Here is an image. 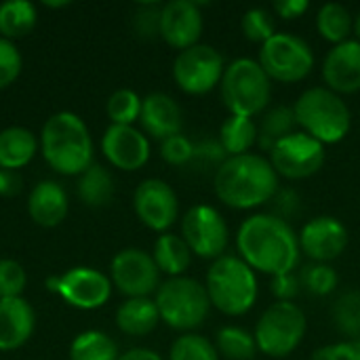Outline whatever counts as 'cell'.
Returning <instances> with one entry per match:
<instances>
[{"label":"cell","instance_id":"obj_30","mask_svg":"<svg viewBox=\"0 0 360 360\" xmlns=\"http://www.w3.org/2000/svg\"><path fill=\"white\" fill-rule=\"evenodd\" d=\"M219 143L228 156L249 154L257 146V122H255V118L228 116L219 127Z\"/></svg>","mask_w":360,"mask_h":360},{"label":"cell","instance_id":"obj_48","mask_svg":"<svg viewBox=\"0 0 360 360\" xmlns=\"http://www.w3.org/2000/svg\"><path fill=\"white\" fill-rule=\"evenodd\" d=\"M118 360H165L156 350H150V348H131L127 352L120 354Z\"/></svg>","mask_w":360,"mask_h":360},{"label":"cell","instance_id":"obj_9","mask_svg":"<svg viewBox=\"0 0 360 360\" xmlns=\"http://www.w3.org/2000/svg\"><path fill=\"white\" fill-rule=\"evenodd\" d=\"M259 65L272 82L295 84L314 70V51L310 42L291 32H276L259 46Z\"/></svg>","mask_w":360,"mask_h":360},{"label":"cell","instance_id":"obj_17","mask_svg":"<svg viewBox=\"0 0 360 360\" xmlns=\"http://www.w3.org/2000/svg\"><path fill=\"white\" fill-rule=\"evenodd\" d=\"M205 30L202 8L194 0H171L160 11V38L175 51H186L200 42Z\"/></svg>","mask_w":360,"mask_h":360},{"label":"cell","instance_id":"obj_26","mask_svg":"<svg viewBox=\"0 0 360 360\" xmlns=\"http://www.w3.org/2000/svg\"><path fill=\"white\" fill-rule=\"evenodd\" d=\"M297 131V120L291 105H274L262 114L257 124V146L264 152H270L281 139Z\"/></svg>","mask_w":360,"mask_h":360},{"label":"cell","instance_id":"obj_46","mask_svg":"<svg viewBox=\"0 0 360 360\" xmlns=\"http://www.w3.org/2000/svg\"><path fill=\"white\" fill-rule=\"evenodd\" d=\"M308 8H310V2H308V0H278V2H274V6H272L274 15H278V17L285 19V21L304 17Z\"/></svg>","mask_w":360,"mask_h":360},{"label":"cell","instance_id":"obj_5","mask_svg":"<svg viewBox=\"0 0 360 360\" xmlns=\"http://www.w3.org/2000/svg\"><path fill=\"white\" fill-rule=\"evenodd\" d=\"M205 287L211 306L232 319L249 314L259 297L257 274L238 255L230 253L211 262Z\"/></svg>","mask_w":360,"mask_h":360},{"label":"cell","instance_id":"obj_2","mask_svg":"<svg viewBox=\"0 0 360 360\" xmlns=\"http://www.w3.org/2000/svg\"><path fill=\"white\" fill-rule=\"evenodd\" d=\"M281 190V177L264 154L228 156L213 175V192L219 202L236 211L270 205Z\"/></svg>","mask_w":360,"mask_h":360},{"label":"cell","instance_id":"obj_33","mask_svg":"<svg viewBox=\"0 0 360 360\" xmlns=\"http://www.w3.org/2000/svg\"><path fill=\"white\" fill-rule=\"evenodd\" d=\"M333 323L338 331L352 342H360V293L346 291L333 304Z\"/></svg>","mask_w":360,"mask_h":360},{"label":"cell","instance_id":"obj_20","mask_svg":"<svg viewBox=\"0 0 360 360\" xmlns=\"http://www.w3.org/2000/svg\"><path fill=\"white\" fill-rule=\"evenodd\" d=\"M141 131L158 141L179 135L184 127V114L179 103L167 93H150L141 101Z\"/></svg>","mask_w":360,"mask_h":360},{"label":"cell","instance_id":"obj_3","mask_svg":"<svg viewBox=\"0 0 360 360\" xmlns=\"http://www.w3.org/2000/svg\"><path fill=\"white\" fill-rule=\"evenodd\" d=\"M38 143L46 165L59 175H82L93 165V137L76 112L63 110L49 116Z\"/></svg>","mask_w":360,"mask_h":360},{"label":"cell","instance_id":"obj_16","mask_svg":"<svg viewBox=\"0 0 360 360\" xmlns=\"http://www.w3.org/2000/svg\"><path fill=\"white\" fill-rule=\"evenodd\" d=\"M300 251L312 264H331L348 247V228L333 215H316L297 232Z\"/></svg>","mask_w":360,"mask_h":360},{"label":"cell","instance_id":"obj_45","mask_svg":"<svg viewBox=\"0 0 360 360\" xmlns=\"http://www.w3.org/2000/svg\"><path fill=\"white\" fill-rule=\"evenodd\" d=\"M272 205H274V215L289 221V217L300 211V196L293 190H278Z\"/></svg>","mask_w":360,"mask_h":360},{"label":"cell","instance_id":"obj_29","mask_svg":"<svg viewBox=\"0 0 360 360\" xmlns=\"http://www.w3.org/2000/svg\"><path fill=\"white\" fill-rule=\"evenodd\" d=\"M316 32L323 40L335 44H342L350 40L354 34V17L352 13L340 4V2H327L316 13Z\"/></svg>","mask_w":360,"mask_h":360},{"label":"cell","instance_id":"obj_15","mask_svg":"<svg viewBox=\"0 0 360 360\" xmlns=\"http://www.w3.org/2000/svg\"><path fill=\"white\" fill-rule=\"evenodd\" d=\"M133 211L148 230L165 234L179 219V198L165 179L150 177L135 188Z\"/></svg>","mask_w":360,"mask_h":360},{"label":"cell","instance_id":"obj_6","mask_svg":"<svg viewBox=\"0 0 360 360\" xmlns=\"http://www.w3.org/2000/svg\"><path fill=\"white\" fill-rule=\"evenodd\" d=\"M219 91L224 108L230 112V116L255 118L270 105L272 80L257 59L238 57L226 65Z\"/></svg>","mask_w":360,"mask_h":360},{"label":"cell","instance_id":"obj_41","mask_svg":"<svg viewBox=\"0 0 360 360\" xmlns=\"http://www.w3.org/2000/svg\"><path fill=\"white\" fill-rule=\"evenodd\" d=\"M160 11L162 4L158 2H143L133 13V30L141 38H156L160 36Z\"/></svg>","mask_w":360,"mask_h":360},{"label":"cell","instance_id":"obj_44","mask_svg":"<svg viewBox=\"0 0 360 360\" xmlns=\"http://www.w3.org/2000/svg\"><path fill=\"white\" fill-rule=\"evenodd\" d=\"M226 158H228V154H226V150L221 148L219 139H209V141L196 143L194 160H202V162L215 165V171H217V167H219Z\"/></svg>","mask_w":360,"mask_h":360},{"label":"cell","instance_id":"obj_7","mask_svg":"<svg viewBox=\"0 0 360 360\" xmlns=\"http://www.w3.org/2000/svg\"><path fill=\"white\" fill-rule=\"evenodd\" d=\"M154 302L160 314V323L173 331H179L181 335L194 333L198 327H202L213 308L207 287L192 276L167 278L158 287Z\"/></svg>","mask_w":360,"mask_h":360},{"label":"cell","instance_id":"obj_10","mask_svg":"<svg viewBox=\"0 0 360 360\" xmlns=\"http://www.w3.org/2000/svg\"><path fill=\"white\" fill-rule=\"evenodd\" d=\"M224 55L211 44H194L179 51L173 61V80L186 95H207L221 84L226 72Z\"/></svg>","mask_w":360,"mask_h":360},{"label":"cell","instance_id":"obj_34","mask_svg":"<svg viewBox=\"0 0 360 360\" xmlns=\"http://www.w3.org/2000/svg\"><path fill=\"white\" fill-rule=\"evenodd\" d=\"M141 97L131 89H118L108 97L105 112L112 124L122 127H135V122L141 116Z\"/></svg>","mask_w":360,"mask_h":360},{"label":"cell","instance_id":"obj_23","mask_svg":"<svg viewBox=\"0 0 360 360\" xmlns=\"http://www.w3.org/2000/svg\"><path fill=\"white\" fill-rule=\"evenodd\" d=\"M160 323L156 302L152 297H131L124 300L116 310V327L129 338L150 335Z\"/></svg>","mask_w":360,"mask_h":360},{"label":"cell","instance_id":"obj_50","mask_svg":"<svg viewBox=\"0 0 360 360\" xmlns=\"http://www.w3.org/2000/svg\"><path fill=\"white\" fill-rule=\"evenodd\" d=\"M354 36H356V40L360 42V13L354 17Z\"/></svg>","mask_w":360,"mask_h":360},{"label":"cell","instance_id":"obj_13","mask_svg":"<svg viewBox=\"0 0 360 360\" xmlns=\"http://www.w3.org/2000/svg\"><path fill=\"white\" fill-rule=\"evenodd\" d=\"M112 289L114 285L110 276L89 266H76L61 276L46 278V291L57 293L76 310L103 308L112 297Z\"/></svg>","mask_w":360,"mask_h":360},{"label":"cell","instance_id":"obj_42","mask_svg":"<svg viewBox=\"0 0 360 360\" xmlns=\"http://www.w3.org/2000/svg\"><path fill=\"white\" fill-rule=\"evenodd\" d=\"M308 360H360V342L344 340L316 348Z\"/></svg>","mask_w":360,"mask_h":360},{"label":"cell","instance_id":"obj_12","mask_svg":"<svg viewBox=\"0 0 360 360\" xmlns=\"http://www.w3.org/2000/svg\"><path fill=\"white\" fill-rule=\"evenodd\" d=\"M268 160L272 162L278 177L289 181H302L316 175L327 162V148L314 137L295 131L289 137L281 139L270 152Z\"/></svg>","mask_w":360,"mask_h":360},{"label":"cell","instance_id":"obj_14","mask_svg":"<svg viewBox=\"0 0 360 360\" xmlns=\"http://www.w3.org/2000/svg\"><path fill=\"white\" fill-rule=\"evenodd\" d=\"M110 281L127 300L131 297H150L156 295L160 281V270L152 257V253L127 247L118 251L110 262Z\"/></svg>","mask_w":360,"mask_h":360},{"label":"cell","instance_id":"obj_24","mask_svg":"<svg viewBox=\"0 0 360 360\" xmlns=\"http://www.w3.org/2000/svg\"><path fill=\"white\" fill-rule=\"evenodd\" d=\"M40 143L36 135L25 127H6L0 131V169L19 171L27 167Z\"/></svg>","mask_w":360,"mask_h":360},{"label":"cell","instance_id":"obj_31","mask_svg":"<svg viewBox=\"0 0 360 360\" xmlns=\"http://www.w3.org/2000/svg\"><path fill=\"white\" fill-rule=\"evenodd\" d=\"M118 344L103 331L89 329L78 333L70 344V360H118Z\"/></svg>","mask_w":360,"mask_h":360},{"label":"cell","instance_id":"obj_38","mask_svg":"<svg viewBox=\"0 0 360 360\" xmlns=\"http://www.w3.org/2000/svg\"><path fill=\"white\" fill-rule=\"evenodd\" d=\"M27 285L25 268L15 259H0V300L21 297Z\"/></svg>","mask_w":360,"mask_h":360},{"label":"cell","instance_id":"obj_1","mask_svg":"<svg viewBox=\"0 0 360 360\" xmlns=\"http://www.w3.org/2000/svg\"><path fill=\"white\" fill-rule=\"evenodd\" d=\"M236 255L255 274L270 278L295 272L302 259L297 232L274 213H253L238 226Z\"/></svg>","mask_w":360,"mask_h":360},{"label":"cell","instance_id":"obj_39","mask_svg":"<svg viewBox=\"0 0 360 360\" xmlns=\"http://www.w3.org/2000/svg\"><path fill=\"white\" fill-rule=\"evenodd\" d=\"M194 152H196V143L181 133L160 141V156L165 162H169L173 167H184V165L192 162Z\"/></svg>","mask_w":360,"mask_h":360},{"label":"cell","instance_id":"obj_35","mask_svg":"<svg viewBox=\"0 0 360 360\" xmlns=\"http://www.w3.org/2000/svg\"><path fill=\"white\" fill-rule=\"evenodd\" d=\"M167 360H221V356L209 338L200 333H184L171 344Z\"/></svg>","mask_w":360,"mask_h":360},{"label":"cell","instance_id":"obj_27","mask_svg":"<svg viewBox=\"0 0 360 360\" xmlns=\"http://www.w3.org/2000/svg\"><path fill=\"white\" fill-rule=\"evenodd\" d=\"M76 190H78V198L86 207L99 209L110 205L114 198V177L103 165L93 162L82 175H78Z\"/></svg>","mask_w":360,"mask_h":360},{"label":"cell","instance_id":"obj_32","mask_svg":"<svg viewBox=\"0 0 360 360\" xmlns=\"http://www.w3.org/2000/svg\"><path fill=\"white\" fill-rule=\"evenodd\" d=\"M215 348L217 354L226 360H253L257 350L255 335L243 327L226 325L215 333Z\"/></svg>","mask_w":360,"mask_h":360},{"label":"cell","instance_id":"obj_37","mask_svg":"<svg viewBox=\"0 0 360 360\" xmlns=\"http://www.w3.org/2000/svg\"><path fill=\"white\" fill-rule=\"evenodd\" d=\"M300 283L302 289H308L312 295L327 297L338 289L340 276L331 264H308L300 274Z\"/></svg>","mask_w":360,"mask_h":360},{"label":"cell","instance_id":"obj_36","mask_svg":"<svg viewBox=\"0 0 360 360\" xmlns=\"http://www.w3.org/2000/svg\"><path fill=\"white\" fill-rule=\"evenodd\" d=\"M240 30L247 40L262 46L276 34V17L272 11L262 8V6L249 8L240 19Z\"/></svg>","mask_w":360,"mask_h":360},{"label":"cell","instance_id":"obj_43","mask_svg":"<svg viewBox=\"0 0 360 360\" xmlns=\"http://www.w3.org/2000/svg\"><path fill=\"white\" fill-rule=\"evenodd\" d=\"M270 291L276 297V302H293L302 293L300 274L289 272V274H281V276L270 278Z\"/></svg>","mask_w":360,"mask_h":360},{"label":"cell","instance_id":"obj_4","mask_svg":"<svg viewBox=\"0 0 360 360\" xmlns=\"http://www.w3.org/2000/svg\"><path fill=\"white\" fill-rule=\"evenodd\" d=\"M291 108L300 131L314 137L325 148L344 141L352 129V112L348 103L327 86L306 89Z\"/></svg>","mask_w":360,"mask_h":360},{"label":"cell","instance_id":"obj_11","mask_svg":"<svg viewBox=\"0 0 360 360\" xmlns=\"http://www.w3.org/2000/svg\"><path fill=\"white\" fill-rule=\"evenodd\" d=\"M181 238L192 255L200 259H219L230 245V230L224 215L211 205H194L181 217Z\"/></svg>","mask_w":360,"mask_h":360},{"label":"cell","instance_id":"obj_49","mask_svg":"<svg viewBox=\"0 0 360 360\" xmlns=\"http://www.w3.org/2000/svg\"><path fill=\"white\" fill-rule=\"evenodd\" d=\"M70 2H44V6H49V8H63V6H68Z\"/></svg>","mask_w":360,"mask_h":360},{"label":"cell","instance_id":"obj_18","mask_svg":"<svg viewBox=\"0 0 360 360\" xmlns=\"http://www.w3.org/2000/svg\"><path fill=\"white\" fill-rule=\"evenodd\" d=\"M101 152L105 160L118 171H139L150 160V139L137 127L110 124L101 137Z\"/></svg>","mask_w":360,"mask_h":360},{"label":"cell","instance_id":"obj_21","mask_svg":"<svg viewBox=\"0 0 360 360\" xmlns=\"http://www.w3.org/2000/svg\"><path fill=\"white\" fill-rule=\"evenodd\" d=\"M36 329V314L27 300H0V352L19 350Z\"/></svg>","mask_w":360,"mask_h":360},{"label":"cell","instance_id":"obj_47","mask_svg":"<svg viewBox=\"0 0 360 360\" xmlns=\"http://www.w3.org/2000/svg\"><path fill=\"white\" fill-rule=\"evenodd\" d=\"M23 188V179L19 175V171H8V169H0V196L11 198L17 196Z\"/></svg>","mask_w":360,"mask_h":360},{"label":"cell","instance_id":"obj_28","mask_svg":"<svg viewBox=\"0 0 360 360\" xmlns=\"http://www.w3.org/2000/svg\"><path fill=\"white\" fill-rule=\"evenodd\" d=\"M38 21L36 4L30 0H6L0 4V38L17 40L27 36Z\"/></svg>","mask_w":360,"mask_h":360},{"label":"cell","instance_id":"obj_25","mask_svg":"<svg viewBox=\"0 0 360 360\" xmlns=\"http://www.w3.org/2000/svg\"><path fill=\"white\" fill-rule=\"evenodd\" d=\"M152 257L160 270V274H167L169 278L186 276L190 264H192V251L181 238V234L165 232L156 238Z\"/></svg>","mask_w":360,"mask_h":360},{"label":"cell","instance_id":"obj_19","mask_svg":"<svg viewBox=\"0 0 360 360\" xmlns=\"http://www.w3.org/2000/svg\"><path fill=\"white\" fill-rule=\"evenodd\" d=\"M325 86L338 95H354L360 91V42L350 38L331 46L323 59Z\"/></svg>","mask_w":360,"mask_h":360},{"label":"cell","instance_id":"obj_22","mask_svg":"<svg viewBox=\"0 0 360 360\" xmlns=\"http://www.w3.org/2000/svg\"><path fill=\"white\" fill-rule=\"evenodd\" d=\"M70 211V198L61 184L53 179L38 181L27 196V213L34 224L42 228H55L63 224Z\"/></svg>","mask_w":360,"mask_h":360},{"label":"cell","instance_id":"obj_8","mask_svg":"<svg viewBox=\"0 0 360 360\" xmlns=\"http://www.w3.org/2000/svg\"><path fill=\"white\" fill-rule=\"evenodd\" d=\"M306 333V312L293 302L270 304L262 312L253 331L257 350L268 359H287L302 346Z\"/></svg>","mask_w":360,"mask_h":360},{"label":"cell","instance_id":"obj_40","mask_svg":"<svg viewBox=\"0 0 360 360\" xmlns=\"http://www.w3.org/2000/svg\"><path fill=\"white\" fill-rule=\"evenodd\" d=\"M21 68H23V57L17 44L6 38H0V91L11 86L19 78Z\"/></svg>","mask_w":360,"mask_h":360}]
</instances>
